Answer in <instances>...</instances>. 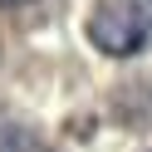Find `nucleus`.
Segmentation results:
<instances>
[{
  "label": "nucleus",
  "instance_id": "obj_3",
  "mask_svg": "<svg viewBox=\"0 0 152 152\" xmlns=\"http://www.w3.org/2000/svg\"><path fill=\"white\" fill-rule=\"evenodd\" d=\"M0 5H30V0H0Z\"/></svg>",
  "mask_w": 152,
  "mask_h": 152
},
{
  "label": "nucleus",
  "instance_id": "obj_2",
  "mask_svg": "<svg viewBox=\"0 0 152 152\" xmlns=\"http://www.w3.org/2000/svg\"><path fill=\"white\" fill-rule=\"evenodd\" d=\"M0 152H54L49 142H39V132L15 128V123H0Z\"/></svg>",
  "mask_w": 152,
  "mask_h": 152
},
{
  "label": "nucleus",
  "instance_id": "obj_1",
  "mask_svg": "<svg viewBox=\"0 0 152 152\" xmlns=\"http://www.w3.org/2000/svg\"><path fill=\"white\" fill-rule=\"evenodd\" d=\"M88 44L108 59L152 49V0H98L88 15Z\"/></svg>",
  "mask_w": 152,
  "mask_h": 152
}]
</instances>
